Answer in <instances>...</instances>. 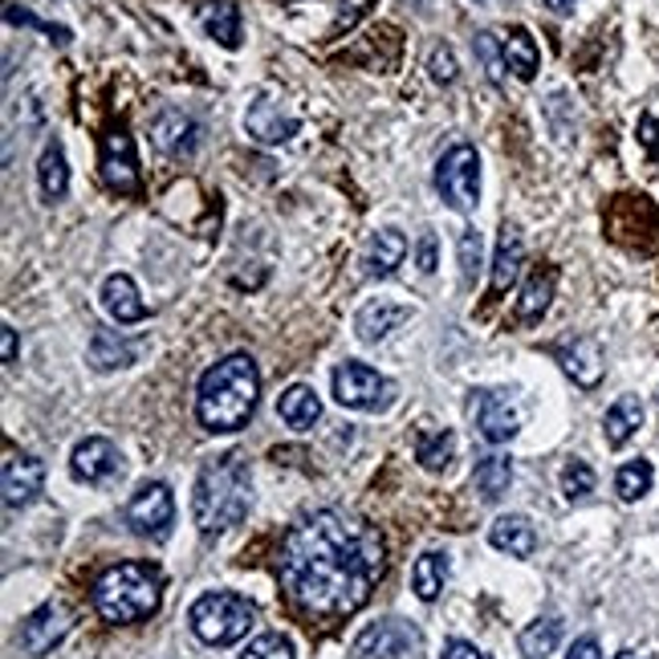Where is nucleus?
<instances>
[{
	"mask_svg": "<svg viewBox=\"0 0 659 659\" xmlns=\"http://www.w3.org/2000/svg\"><path fill=\"white\" fill-rule=\"evenodd\" d=\"M387 570L383 537L371 522L342 509H313L289 525L277 549L281 590L310 619H347L371 603Z\"/></svg>",
	"mask_w": 659,
	"mask_h": 659,
	"instance_id": "f257e3e1",
	"label": "nucleus"
},
{
	"mask_svg": "<svg viewBox=\"0 0 659 659\" xmlns=\"http://www.w3.org/2000/svg\"><path fill=\"white\" fill-rule=\"evenodd\" d=\"M257 399H261V371L253 354H228L199 379L196 415L208 432H240L249 428Z\"/></svg>",
	"mask_w": 659,
	"mask_h": 659,
	"instance_id": "f03ea898",
	"label": "nucleus"
},
{
	"mask_svg": "<svg viewBox=\"0 0 659 659\" xmlns=\"http://www.w3.org/2000/svg\"><path fill=\"white\" fill-rule=\"evenodd\" d=\"M253 501V476L249 461L240 452H225L199 468L196 493H192V517H196L199 534L216 537L245 522Z\"/></svg>",
	"mask_w": 659,
	"mask_h": 659,
	"instance_id": "7ed1b4c3",
	"label": "nucleus"
},
{
	"mask_svg": "<svg viewBox=\"0 0 659 659\" xmlns=\"http://www.w3.org/2000/svg\"><path fill=\"white\" fill-rule=\"evenodd\" d=\"M90 598H94V610L114 627L143 622L163 603V574L151 562H119L106 574H99V583L90 586Z\"/></svg>",
	"mask_w": 659,
	"mask_h": 659,
	"instance_id": "20e7f679",
	"label": "nucleus"
},
{
	"mask_svg": "<svg viewBox=\"0 0 659 659\" xmlns=\"http://www.w3.org/2000/svg\"><path fill=\"white\" fill-rule=\"evenodd\" d=\"M253 619H257V607L245 595H233V590H208L187 610L192 631L212 647H228L237 643V639H245Z\"/></svg>",
	"mask_w": 659,
	"mask_h": 659,
	"instance_id": "39448f33",
	"label": "nucleus"
},
{
	"mask_svg": "<svg viewBox=\"0 0 659 659\" xmlns=\"http://www.w3.org/2000/svg\"><path fill=\"white\" fill-rule=\"evenodd\" d=\"M435 192L456 212H473L481 199V155L468 143H456L435 163Z\"/></svg>",
	"mask_w": 659,
	"mask_h": 659,
	"instance_id": "423d86ee",
	"label": "nucleus"
},
{
	"mask_svg": "<svg viewBox=\"0 0 659 659\" xmlns=\"http://www.w3.org/2000/svg\"><path fill=\"white\" fill-rule=\"evenodd\" d=\"M334 399L342 408L379 411L395 399V383L374 367H367V362H342L334 371Z\"/></svg>",
	"mask_w": 659,
	"mask_h": 659,
	"instance_id": "0eeeda50",
	"label": "nucleus"
},
{
	"mask_svg": "<svg viewBox=\"0 0 659 659\" xmlns=\"http://www.w3.org/2000/svg\"><path fill=\"white\" fill-rule=\"evenodd\" d=\"M126 525H131V534L138 537H151V542H163V537L172 534L175 525V497L172 488L163 485V481H151L135 493V497L126 501Z\"/></svg>",
	"mask_w": 659,
	"mask_h": 659,
	"instance_id": "6e6552de",
	"label": "nucleus"
},
{
	"mask_svg": "<svg viewBox=\"0 0 659 659\" xmlns=\"http://www.w3.org/2000/svg\"><path fill=\"white\" fill-rule=\"evenodd\" d=\"M102 184L119 192V196H138L143 179H138V159H135V138L126 131H111L102 138Z\"/></svg>",
	"mask_w": 659,
	"mask_h": 659,
	"instance_id": "1a4fd4ad",
	"label": "nucleus"
},
{
	"mask_svg": "<svg viewBox=\"0 0 659 659\" xmlns=\"http://www.w3.org/2000/svg\"><path fill=\"white\" fill-rule=\"evenodd\" d=\"M74 627V610L65 607V603H41L25 622H21V651L25 656H45L53 647L62 643L65 635Z\"/></svg>",
	"mask_w": 659,
	"mask_h": 659,
	"instance_id": "9d476101",
	"label": "nucleus"
},
{
	"mask_svg": "<svg viewBox=\"0 0 659 659\" xmlns=\"http://www.w3.org/2000/svg\"><path fill=\"white\" fill-rule=\"evenodd\" d=\"M476 420V432L485 435L488 444H509L517 435V408L509 403L505 391H473V403H468Z\"/></svg>",
	"mask_w": 659,
	"mask_h": 659,
	"instance_id": "9b49d317",
	"label": "nucleus"
},
{
	"mask_svg": "<svg viewBox=\"0 0 659 659\" xmlns=\"http://www.w3.org/2000/svg\"><path fill=\"white\" fill-rule=\"evenodd\" d=\"M151 143L163 155H172V159H187L199 147V123L192 114L179 111V106H167V111H159L151 119Z\"/></svg>",
	"mask_w": 659,
	"mask_h": 659,
	"instance_id": "f8f14e48",
	"label": "nucleus"
},
{
	"mask_svg": "<svg viewBox=\"0 0 659 659\" xmlns=\"http://www.w3.org/2000/svg\"><path fill=\"white\" fill-rule=\"evenodd\" d=\"M415 643H420V631H415L411 622L383 619V622H371V627H367V631L354 639V656H362V659H395V656H408Z\"/></svg>",
	"mask_w": 659,
	"mask_h": 659,
	"instance_id": "ddd939ff",
	"label": "nucleus"
},
{
	"mask_svg": "<svg viewBox=\"0 0 659 659\" xmlns=\"http://www.w3.org/2000/svg\"><path fill=\"white\" fill-rule=\"evenodd\" d=\"M45 485V461L29 456V452H9L4 461V505L9 509H25L33 505Z\"/></svg>",
	"mask_w": 659,
	"mask_h": 659,
	"instance_id": "4468645a",
	"label": "nucleus"
},
{
	"mask_svg": "<svg viewBox=\"0 0 659 659\" xmlns=\"http://www.w3.org/2000/svg\"><path fill=\"white\" fill-rule=\"evenodd\" d=\"M70 473L78 481H86V485H102V481H111L114 473H123V456L114 449L106 435H90L74 449V461H70Z\"/></svg>",
	"mask_w": 659,
	"mask_h": 659,
	"instance_id": "2eb2a0df",
	"label": "nucleus"
},
{
	"mask_svg": "<svg viewBox=\"0 0 659 659\" xmlns=\"http://www.w3.org/2000/svg\"><path fill=\"white\" fill-rule=\"evenodd\" d=\"M245 131H249L257 143L274 147V143H286V138L298 135V114H286L269 99H257L249 106V114H245Z\"/></svg>",
	"mask_w": 659,
	"mask_h": 659,
	"instance_id": "dca6fc26",
	"label": "nucleus"
},
{
	"mask_svg": "<svg viewBox=\"0 0 659 659\" xmlns=\"http://www.w3.org/2000/svg\"><path fill=\"white\" fill-rule=\"evenodd\" d=\"M102 310L106 318L119 326H131V322H143L147 318V301L138 298L135 281L126 274H111L102 281Z\"/></svg>",
	"mask_w": 659,
	"mask_h": 659,
	"instance_id": "f3484780",
	"label": "nucleus"
},
{
	"mask_svg": "<svg viewBox=\"0 0 659 659\" xmlns=\"http://www.w3.org/2000/svg\"><path fill=\"white\" fill-rule=\"evenodd\" d=\"M408 257V237L399 228H379L367 249H362V274L367 277H391Z\"/></svg>",
	"mask_w": 659,
	"mask_h": 659,
	"instance_id": "a211bd4d",
	"label": "nucleus"
},
{
	"mask_svg": "<svg viewBox=\"0 0 659 659\" xmlns=\"http://www.w3.org/2000/svg\"><path fill=\"white\" fill-rule=\"evenodd\" d=\"M554 354H558L562 371L570 374L578 387H598V379H603V350H598V342L574 338V342L554 347Z\"/></svg>",
	"mask_w": 659,
	"mask_h": 659,
	"instance_id": "6ab92c4d",
	"label": "nucleus"
},
{
	"mask_svg": "<svg viewBox=\"0 0 659 659\" xmlns=\"http://www.w3.org/2000/svg\"><path fill=\"white\" fill-rule=\"evenodd\" d=\"M488 542H493L501 554H509V558H529V554L537 549L534 525H529V517H522V513H505V517H497L493 529H488Z\"/></svg>",
	"mask_w": 659,
	"mask_h": 659,
	"instance_id": "aec40b11",
	"label": "nucleus"
},
{
	"mask_svg": "<svg viewBox=\"0 0 659 659\" xmlns=\"http://www.w3.org/2000/svg\"><path fill=\"white\" fill-rule=\"evenodd\" d=\"M525 261V240L517 225H501L497 237V257H493V294H505V289L517 281Z\"/></svg>",
	"mask_w": 659,
	"mask_h": 659,
	"instance_id": "412c9836",
	"label": "nucleus"
},
{
	"mask_svg": "<svg viewBox=\"0 0 659 659\" xmlns=\"http://www.w3.org/2000/svg\"><path fill=\"white\" fill-rule=\"evenodd\" d=\"M411 318L408 306H391V301H371V306H362L359 318H354V330H359L362 342H379L387 338L395 326H403Z\"/></svg>",
	"mask_w": 659,
	"mask_h": 659,
	"instance_id": "4be33fe9",
	"label": "nucleus"
},
{
	"mask_svg": "<svg viewBox=\"0 0 659 659\" xmlns=\"http://www.w3.org/2000/svg\"><path fill=\"white\" fill-rule=\"evenodd\" d=\"M603 428H607V444H610V449H622V444H627V440H631V435L643 428V399H639V395H619L615 403H610Z\"/></svg>",
	"mask_w": 659,
	"mask_h": 659,
	"instance_id": "5701e85b",
	"label": "nucleus"
},
{
	"mask_svg": "<svg viewBox=\"0 0 659 659\" xmlns=\"http://www.w3.org/2000/svg\"><path fill=\"white\" fill-rule=\"evenodd\" d=\"M554 286H558V269L537 265L534 274H529V281H525V289H522L517 318H522V322H537V318L549 310V301H554Z\"/></svg>",
	"mask_w": 659,
	"mask_h": 659,
	"instance_id": "b1692460",
	"label": "nucleus"
},
{
	"mask_svg": "<svg viewBox=\"0 0 659 659\" xmlns=\"http://www.w3.org/2000/svg\"><path fill=\"white\" fill-rule=\"evenodd\" d=\"M199 21H204V29H208V38L220 41L225 50H237L240 45L237 4H228V0H204V4H199Z\"/></svg>",
	"mask_w": 659,
	"mask_h": 659,
	"instance_id": "393cba45",
	"label": "nucleus"
},
{
	"mask_svg": "<svg viewBox=\"0 0 659 659\" xmlns=\"http://www.w3.org/2000/svg\"><path fill=\"white\" fill-rule=\"evenodd\" d=\"M277 415H281L289 428L306 432V428H313V423H318V415H322V403H318V395H313V387L294 383L286 395L277 399Z\"/></svg>",
	"mask_w": 659,
	"mask_h": 659,
	"instance_id": "a878e982",
	"label": "nucleus"
},
{
	"mask_svg": "<svg viewBox=\"0 0 659 659\" xmlns=\"http://www.w3.org/2000/svg\"><path fill=\"white\" fill-rule=\"evenodd\" d=\"M501 50H505V65H509L513 74L522 78V82H534L537 78V65H542V53H537V41L529 38V29H509L505 41H501Z\"/></svg>",
	"mask_w": 659,
	"mask_h": 659,
	"instance_id": "bb28decb",
	"label": "nucleus"
},
{
	"mask_svg": "<svg viewBox=\"0 0 659 659\" xmlns=\"http://www.w3.org/2000/svg\"><path fill=\"white\" fill-rule=\"evenodd\" d=\"M38 184H41V196L45 199H62L65 192H70V167H65V151L58 138H50L45 151H41Z\"/></svg>",
	"mask_w": 659,
	"mask_h": 659,
	"instance_id": "cd10ccee",
	"label": "nucleus"
},
{
	"mask_svg": "<svg viewBox=\"0 0 659 659\" xmlns=\"http://www.w3.org/2000/svg\"><path fill=\"white\" fill-rule=\"evenodd\" d=\"M444 583H449V558L435 554V549L420 554L415 566H411V586H415V595H420L423 603H435L440 590H444Z\"/></svg>",
	"mask_w": 659,
	"mask_h": 659,
	"instance_id": "c85d7f7f",
	"label": "nucleus"
},
{
	"mask_svg": "<svg viewBox=\"0 0 659 659\" xmlns=\"http://www.w3.org/2000/svg\"><path fill=\"white\" fill-rule=\"evenodd\" d=\"M138 354V342L131 338H119L114 330H99L94 342H90V362L99 367V371H114V367H131Z\"/></svg>",
	"mask_w": 659,
	"mask_h": 659,
	"instance_id": "c756f323",
	"label": "nucleus"
},
{
	"mask_svg": "<svg viewBox=\"0 0 659 659\" xmlns=\"http://www.w3.org/2000/svg\"><path fill=\"white\" fill-rule=\"evenodd\" d=\"M509 481H513L509 456H485L473 473V485L476 493H481V501H501L509 493Z\"/></svg>",
	"mask_w": 659,
	"mask_h": 659,
	"instance_id": "7c9ffc66",
	"label": "nucleus"
},
{
	"mask_svg": "<svg viewBox=\"0 0 659 659\" xmlns=\"http://www.w3.org/2000/svg\"><path fill=\"white\" fill-rule=\"evenodd\" d=\"M415 456H420V464L428 468V473H444L452 464V456H456V435L452 432H420V440H415Z\"/></svg>",
	"mask_w": 659,
	"mask_h": 659,
	"instance_id": "2f4dec72",
	"label": "nucleus"
},
{
	"mask_svg": "<svg viewBox=\"0 0 659 659\" xmlns=\"http://www.w3.org/2000/svg\"><path fill=\"white\" fill-rule=\"evenodd\" d=\"M558 643H562V622L558 619H537L522 631V656L525 659L554 656V647Z\"/></svg>",
	"mask_w": 659,
	"mask_h": 659,
	"instance_id": "473e14b6",
	"label": "nucleus"
},
{
	"mask_svg": "<svg viewBox=\"0 0 659 659\" xmlns=\"http://www.w3.org/2000/svg\"><path fill=\"white\" fill-rule=\"evenodd\" d=\"M651 481H656V468H651V461H627L615 473V493H619L627 505L639 497H647L651 493Z\"/></svg>",
	"mask_w": 659,
	"mask_h": 659,
	"instance_id": "72a5a7b5",
	"label": "nucleus"
},
{
	"mask_svg": "<svg viewBox=\"0 0 659 659\" xmlns=\"http://www.w3.org/2000/svg\"><path fill=\"white\" fill-rule=\"evenodd\" d=\"M562 493H566V501H586L595 493V468L586 461H570L562 468Z\"/></svg>",
	"mask_w": 659,
	"mask_h": 659,
	"instance_id": "f704fd0d",
	"label": "nucleus"
},
{
	"mask_svg": "<svg viewBox=\"0 0 659 659\" xmlns=\"http://www.w3.org/2000/svg\"><path fill=\"white\" fill-rule=\"evenodd\" d=\"M473 53L481 58V65H485L488 82H493V86H501V74H505V62H501V53H505V50H497V38H493V33H476V38H473Z\"/></svg>",
	"mask_w": 659,
	"mask_h": 659,
	"instance_id": "c9c22d12",
	"label": "nucleus"
},
{
	"mask_svg": "<svg viewBox=\"0 0 659 659\" xmlns=\"http://www.w3.org/2000/svg\"><path fill=\"white\" fill-rule=\"evenodd\" d=\"M240 659H294V643H289L286 635H277V631H269V635H257L249 643V651Z\"/></svg>",
	"mask_w": 659,
	"mask_h": 659,
	"instance_id": "e433bc0d",
	"label": "nucleus"
},
{
	"mask_svg": "<svg viewBox=\"0 0 659 659\" xmlns=\"http://www.w3.org/2000/svg\"><path fill=\"white\" fill-rule=\"evenodd\" d=\"M476 269H481V233L464 228L461 233V277L464 286H476Z\"/></svg>",
	"mask_w": 659,
	"mask_h": 659,
	"instance_id": "4c0bfd02",
	"label": "nucleus"
},
{
	"mask_svg": "<svg viewBox=\"0 0 659 659\" xmlns=\"http://www.w3.org/2000/svg\"><path fill=\"white\" fill-rule=\"evenodd\" d=\"M428 74H432V82H440V86H452L456 82V58H452L449 45H435L432 58H428Z\"/></svg>",
	"mask_w": 659,
	"mask_h": 659,
	"instance_id": "58836bf2",
	"label": "nucleus"
},
{
	"mask_svg": "<svg viewBox=\"0 0 659 659\" xmlns=\"http://www.w3.org/2000/svg\"><path fill=\"white\" fill-rule=\"evenodd\" d=\"M9 25H29V29H41V33H50L53 41H70V29H58V25H45V21H38L33 13H25V9H17V4H9Z\"/></svg>",
	"mask_w": 659,
	"mask_h": 659,
	"instance_id": "ea45409f",
	"label": "nucleus"
},
{
	"mask_svg": "<svg viewBox=\"0 0 659 659\" xmlns=\"http://www.w3.org/2000/svg\"><path fill=\"white\" fill-rule=\"evenodd\" d=\"M440 659H488V656L476 643H468V639H449V643H444V656H440Z\"/></svg>",
	"mask_w": 659,
	"mask_h": 659,
	"instance_id": "a19ab883",
	"label": "nucleus"
},
{
	"mask_svg": "<svg viewBox=\"0 0 659 659\" xmlns=\"http://www.w3.org/2000/svg\"><path fill=\"white\" fill-rule=\"evenodd\" d=\"M415 261H420L423 274H435V237L432 233H423L420 245H415Z\"/></svg>",
	"mask_w": 659,
	"mask_h": 659,
	"instance_id": "79ce46f5",
	"label": "nucleus"
},
{
	"mask_svg": "<svg viewBox=\"0 0 659 659\" xmlns=\"http://www.w3.org/2000/svg\"><path fill=\"white\" fill-rule=\"evenodd\" d=\"M639 138H643V147L659 159V123L651 119V114H643V119H639Z\"/></svg>",
	"mask_w": 659,
	"mask_h": 659,
	"instance_id": "37998d69",
	"label": "nucleus"
},
{
	"mask_svg": "<svg viewBox=\"0 0 659 659\" xmlns=\"http://www.w3.org/2000/svg\"><path fill=\"white\" fill-rule=\"evenodd\" d=\"M566 659H603V651H598V639H590V635H583V639H574L570 643V656Z\"/></svg>",
	"mask_w": 659,
	"mask_h": 659,
	"instance_id": "c03bdc74",
	"label": "nucleus"
},
{
	"mask_svg": "<svg viewBox=\"0 0 659 659\" xmlns=\"http://www.w3.org/2000/svg\"><path fill=\"white\" fill-rule=\"evenodd\" d=\"M0 350H4V367H13L17 362V330L13 326H4V330H0Z\"/></svg>",
	"mask_w": 659,
	"mask_h": 659,
	"instance_id": "a18cd8bd",
	"label": "nucleus"
},
{
	"mask_svg": "<svg viewBox=\"0 0 659 659\" xmlns=\"http://www.w3.org/2000/svg\"><path fill=\"white\" fill-rule=\"evenodd\" d=\"M546 4H549V9H554V13H566V9H570L574 0H546Z\"/></svg>",
	"mask_w": 659,
	"mask_h": 659,
	"instance_id": "49530a36",
	"label": "nucleus"
},
{
	"mask_svg": "<svg viewBox=\"0 0 659 659\" xmlns=\"http://www.w3.org/2000/svg\"><path fill=\"white\" fill-rule=\"evenodd\" d=\"M615 659H639V656H635V651H619Z\"/></svg>",
	"mask_w": 659,
	"mask_h": 659,
	"instance_id": "de8ad7c7",
	"label": "nucleus"
},
{
	"mask_svg": "<svg viewBox=\"0 0 659 659\" xmlns=\"http://www.w3.org/2000/svg\"><path fill=\"white\" fill-rule=\"evenodd\" d=\"M411 4H420V0H411Z\"/></svg>",
	"mask_w": 659,
	"mask_h": 659,
	"instance_id": "09e8293b",
	"label": "nucleus"
}]
</instances>
